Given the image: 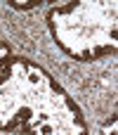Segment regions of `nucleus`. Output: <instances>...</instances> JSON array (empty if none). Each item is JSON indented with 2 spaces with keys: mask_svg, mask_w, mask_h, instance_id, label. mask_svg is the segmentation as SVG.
<instances>
[{
  "mask_svg": "<svg viewBox=\"0 0 118 135\" xmlns=\"http://www.w3.org/2000/svg\"><path fill=\"white\" fill-rule=\"evenodd\" d=\"M0 133L88 135L78 107L52 78L24 57L0 69Z\"/></svg>",
  "mask_w": 118,
  "mask_h": 135,
  "instance_id": "f257e3e1",
  "label": "nucleus"
},
{
  "mask_svg": "<svg viewBox=\"0 0 118 135\" xmlns=\"http://www.w3.org/2000/svg\"><path fill=\"white\" fill-rule=\"evenodd\" d=\"M57 45L73 59L95 62L116 52V2H76L47 14Z\"/></svg>",
  "mask_w": 118,
  "mask_h": 135,
  "instance_id": "f03ea898",
  "label": "nucleus"
},
{
  "mask_svg": "<svg viewBox=\"0 0 118 135\" xmlns=\"http://www.w3.org/2000/svg\"><path fill=\"white\" fill-rule=\"evenodd\" d=\"M40 5V0H9V7H14V9H35Z\"/></svg>",
  "mask_w": 118,
  "mask_h": 135,
  "instance_id": "7ed1b4c3",
  "label": "nucleus"
},
{
  "mask_svg": "<svg viewBox=\"0 0 118 135\" xmlns=\"http://www.w3.org/2000/svg\"><path fill=\"white\" fill-rule=\"evenodd\" d=\"M9 59H12V50H9V47H7V45L0 40V69H2V66H5Z\"/></svg>",
  "mask_w": 118,
  "mask_h": 135,
  "instance_id": "20e7f679",
  "label": "nucleus"
}]
</instances>
